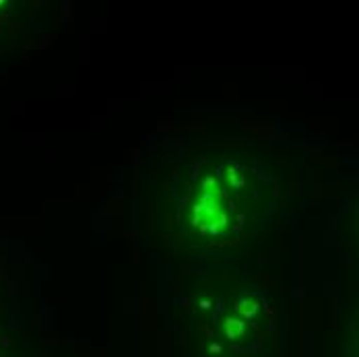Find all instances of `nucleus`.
Masks as SVG:
<instances>
[{
    "label": "nucleus",
    "mask_w": 359,
    "mask_h": 357,
    "mask_svg": "<svg viewBox=\"0 0 359 357\" xmlns=\"http://www.w3.org/2000/svg\"><path fill=\"white\" fill-rule=\"evenodd\" d=\"M246 318H227L223 324V330L229 339H240L246 335Z\"/></svg>",
    "instance_id": "f03ea898"
},
{
    "label": "nucleus",
    "mask_w": 359,
    "mask_h": 357,
    "mask_svg": "<svg viewBox=\"0 0 359 357\" xmlns=\"http://www.w3.org/2000/svg\"><path fill=\"white\" fill-rule=\"evenodd\" d=\"M227 180L231 182L233 188H242V186H244V178H242V174H238V172H229V174H227Z\"/></svg>",
    "instance_id": "7ed1b4c3"
},
{
    "label": "nucleus",
    "mask_w": 359,
    "mask_h": 357,
    "mask_svg": "<svg viewBox=\"0 0 359 357\" xmlns=\"http://www.w3.org/2000/svg\"><path fill=\"white\" fill-rule=\"evenodd\" d=\"M229 223V217L223 211V190L219 188L217 180H205L203 194L192 209V225L201 227L209 234H221Z\"/></svg>",
    "instance_id": "f257e3e1"
}]
</instances>
